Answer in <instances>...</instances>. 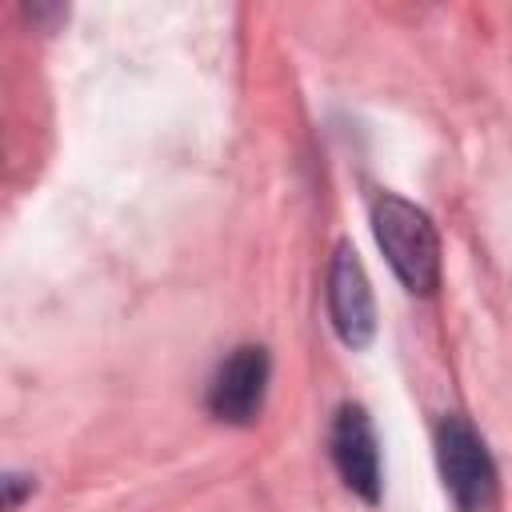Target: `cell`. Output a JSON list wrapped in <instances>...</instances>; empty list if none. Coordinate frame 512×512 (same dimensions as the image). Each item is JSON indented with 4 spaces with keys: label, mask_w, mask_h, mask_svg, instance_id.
<instances>
[{
    "label": "cell",
    "mask_w": 512,
    "mask_h": 512,
    "mask_svg": "<svg viewBox=\"0 0 512 512\" xmlns=\"http://www.w3.org/2000/svg\"><path fill=\"white\" fill-rule=\"evenodd\" d=\"M372 232L408 292L428 296L440 284V236L424 208L392 192H380L372 200Z\"/></svg>",
    "instance_id": "obj_1"
},
{
    "label": "cell",
    "mask_w": 512,
    "mask_h": 512,
    "mask_svg": "<svg viewBox=\"0 0 512 512\" xmlns=\"http://www.w3.org/2000/svg\"><path fill=\"white\" fill-rule=\"evenodd\" d=\"M436 464L444 488L460 512H484L496 500V464L488 444L464 416H448L436 428Z\"/></svg>",
    "instance_id": "obj_2"
},
{
    "label": "cell",
    "mask_w": 512,
    "mask_h": 512,
    "mask_svg": "<svg viewBox=\"0 0 512 512\" xmlns=\"http://www.w3.org/2000/svg\"><path fill=\"white\" fill-rule=\"evenodd\" d=\"M268 376H272V364H268V352L256 348V344H244L236 352H228L208 384V408L216 420L224 424H252L264 408V396H268Z\"/></svg>",
    "instance_id": "obj_3"
},
{
    "label": "cell",
    "mask_w": 512,
    "mask_h": 512,
    "mask_svg": "<svg viewBox=\"0 0 512 512\" xmlns=\"http://www.w3.org/2000/svg\"><path fill=\"white\" fill-rule=\"evenodd\" d=\"M328 316L348 348H364L376 336V300L352 244H336L328 264Z\"/></svg>",
    "instance_id": "obj_4"
},
{
    "label": "cell",
    "mask_w": 512,
    "mask_h": 512,
    "mask_svg": "<svg viewBox=\"0 0 512 512\" xmlns=\"http://www.w3.org/2000/svg\"><path fill=\"white\" fill-rule=\"evenodd\" d=\"M328 452L332 464L340 472V480L368 504L380 500V448H376V432L372 420L360 404H344L332 420L328 432Z\"/></svg>",
    "instance_id": "obj_5"
},
{
    "label": "cell",
    "mask_w": 512,
    "mask_h": 512,
    "mask_svg": "<svg viewBox=\"0 0 512 512\" xmlns=\"http://www.w3.org/2000/svg\"><path fill=\"white\" fill-rule=\"evenodd\" d=\"M32 492V476H20V472H8L4 476V508L16 512L20 508V496Z\"/></svg>",
    "instance_id": "obj_6"
}]
</instances>
